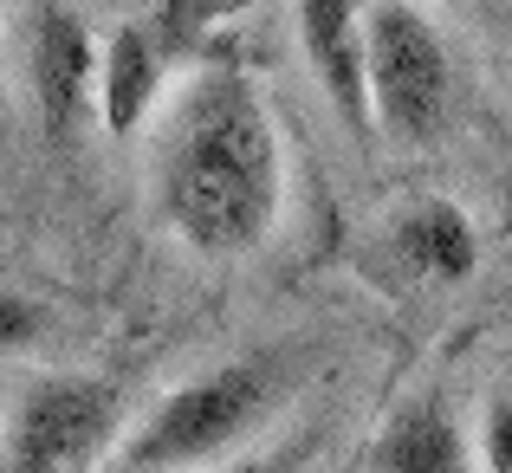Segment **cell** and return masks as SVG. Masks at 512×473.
I'll use <instances>...</instances> for the list:
<instances>
[{
    "mask_svg": "<svg viewBox=\"0 0 512 473\" xmlns=\"http://www.w3.org/2000/svg\"><path fill=\"white\" fill-rule=\"evenodd\" d=\"M201 473H214V467H201ZM221 473H253V467H221Z\"/></svg>",
    "mask_w": 512,
    "mask_h": 473,
    "instance_id": "9a60e30c",
    "label": "cell"
},
{
    "mask_svg": "<svg viewBox=\"0 0 512 473\" xmlns=\"http://www.w3.org/2000/svg\"><path fill=\"white\" fill-rule=\"evenodd\" d=\"M240 7H253V0H163V46H182V39H195V33H208L214 20H227V13H240Z\"/></svg>",
    "mask_w": 512,
    "mask_h": 473,
    "instance_id": "30bf717a",
    "label": "cell"
},
{
    "mask_svg": "<svg viewBox=\"0 0 512 473\" xmlns=\"http://www.w3.org/2000/svg\"><path fill=\"white\" fill-rule=\"evenodd\" d=\"M0 137H7V39H0Z\"/></svg>",
    "mask_w": 512,
    "mask_h": 473,
    "instance_id": "4fadbf2b",
    "label": "cell"
},
{
    "mask_svg": "<svg viewBox=\"0 0 512 473\" xmlns=\"http://www.w3.org/2000/svg\"><path fill=\"white\" fill-rule=\"evenodd\" d=\"M480 473H512V396H493L487 415H480V435H474Z\"/></svg>",
    "mask_w": 512,
    "mask_h": 473,
    "instance_id": "8fae6325",
    "label": "cell"
},
{
    "mask_svg": "<svg viewBox=\"0 0 512 473\" xmlns=\"http://www.w3.org/2000/svg\"><path fill=\"white\" fill-rule=\"evenodd\" d=\"M363 473H480L474 435L441 389H415L383 415Z\"/></svg>",
    "mask_w": 512,
    "mask_h": 473,
    "instance_id": "8992f818",
    "label": "cell"
},
{
    "mask_svg": "<svg viewBox=\"0 0 512 473\" xmlns=\"http://www.w3.org/2000/svg\"><path fill=\"white\" fill-rule=\"evenodd\" d=\"M156 214L182 247L240 260L286 214V143L247 65H201L156 124Z\"/></svg>",
    "mask_w": 512,
    "mask_h": 473,
    "instance_id": "6da1fadb",
    "label": "cell"
},
{
    "mask_svg": "<svg viewBox=\"0 0 512 473\" xmlns=\"http://www.w3.org/2000/svg\"><path fill=\"white\" fill-rule=\"evenodd\" d=\"M117 441V389L104 376H39L7 422V473H85Z\"/></svg>",
    "mask_w": 512,
    "mask_h": 473,
    "instance_id": "277c9868",
    "label": "cell"
},
{
    "mask_svg": "<svg viewBox=\"0 0 512 473\" xmlns=\"http://www.w3.org/2000/svg\"><path fill=\"white\" fill-rule=\"evenodd\" d=\"M46 331V312H39L26 292H13V286H0V350H20V344H33V337Z\"/></svg>",
    "mask_w": 512,
    "mask_h": 473,
    "instance_id": "7c38bea8",
    "label": "cell"
},
{
    "mask_svg": "<svg viewBox=\"0 0 512 473\" xmlns=\"http://www.w3.org/2000/svg\"><path fill=\"white\" fill-rule=\"evenodd\" d=\"M163 65H169V46L137 20L104 39V52H98V124L111 137H130V130L150 124L156 98H163Z\"/></svg>",
    "mask_w": 512,
    "mask_h": 473,
    "instance_id": "9c48e42d",
    "label": "cell"
},
{
    "mask_svg": "<svg viewBox=\"0 0 512 473\" xmlns=\"http://www.w3.org/2000/svg\"><path fill=\"white\" fill-rule=\"evenodd\" d=\"M98 39H91L85 13L59 7V0H46V7L33 13V39H26V78H33V111H39V130H46V143H65L78 124H85V111L98 104Z\"/></svg>",
    "mask_w": 512,
    "mask_h": 473,
    "instance_id": "5b68a950",
    "label": "cell"
},
{
    "mask_svg": "<svg viewBox=\"0 0 512 473\" xmlns=\"http://www.w3.org/2000/svg\"><path fill=\"white\" fill-rule=\"evenodd\" d=\"M299 389V357L292 350H247L214 370L175 383L137 415L111 454V473H201L240 454Z\"/></svg>",
    "mask_w": 512,
    "mask_h": 473,
    "instance_id": "7a4b0ae2",
    "label": "cell"
},
{
    "mask_svg": "<svg viewBox=\"0 0 512 473\" xmlns=\"http://www.w3.org/2000/svg\"><path fill=\"white\" fill-rule=\"evenodd\" d=\"M363 78L370 124L402 150H428L454 117V52L422 0H370L363 7Z\"/></svg>",
    "mask_w": 512,
    "mask_h": 473,
    "instance_id": "3957f363",
    "label": "cell"
},
{
    "mask_svg": "<svg viewBox=\"0 0 512 473\" xmlns=\"http://www.w3.org/2000/svg\"><path fill=\"white\" fill-rule=\"evenodd\" d=\"M389 253L402 260V273L422 286H461L480 266V234L448 195H422L409 208H396L389 221Z\"/></svg>",
    "mask_w": 512,
    "mask_h": 473,
    "instance_id": "ba28073f",
    "label": "cell"
},
{
    "mask_svg": "<svg viewBox=\"0 0 512 473\" xmlns=\"http://www.w3.org/2000/svg\"><path fill=\"white\" fill-rule=\"evenodd\" d=\"M0 473H7V428H0Z\"/></svg>",
    "mask_w": 512,
    "mask_h": 473,
    "instance_id": "5bb4252c",
    "label": "cell"
},
{
    "mask_svg": "<svg viewBox=\"0 0 512 473\" xmlns=\"http://www.w3.org/2000/svg\"><path fill=\"white\" fill-rule=\"evenodd\" d=\"M363 7L370 0H299V46L325 104L350 137H376L370 78H363Z\"/></svg>",
    "mask_w": 512,
    "mask_h": 473,
    "instance_id": "52a82bcc",
    "label": "cell"
}]
</instances>
